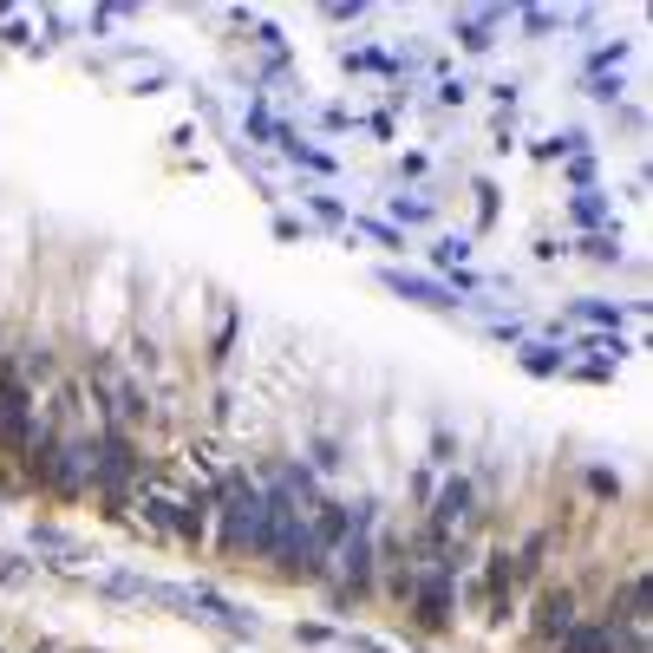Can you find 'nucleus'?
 <instances>
[{"label":"nucleus","mask_w":653,"mask_h":653,"mask_svg":"<svg viewBox=\"0 0 653 653\" xmlns=\"http://www.w3.org/2000/svg\"><path fill=\"white\" fill-rule=\"evenodd\" d=\"M138 484H151V471H145V452H138V438L125 432V425H105L99 438H92V491L111 503V516L131 503Z\"/></svg>","instance_id":"2"},{"label":"nucleus","mask_w":653,"mask_h":653,"mask_svg":"<svg viewBox=\"0 0 653 653\" xmlns=\"http://www.w3.org/2000/svg\"><path fill=\"white\" fill-rule=\"evenodd\" d=\"M432 216H438L432 197H393V222H399V229H418V222H432Z\"/></svg>","instance_id":"18"},{"label":"nucleus","mask_w":653,"mask_h":653,"mask_svg":"<svg viewBox=\"0 0 653 653\" xmlns=\"http://www.w3.org/2000/svg\"><path fill=\"white\" fill-rule=\"evenodd\" d=\"M568 216H575V229H588V236H602L607 222H614V209H607L595 190H575V202H568Z\"/></svg>","instance_id":"13"},{"label":"nucleus","mask_w":653,"mask_h":653,"mask_svg":"<svg viewBox=\"0 0 653 653\" xmlns=\"http://www.w3.org/2000/svg\"><path fill=\"white\" fill-rule=\"evenodd\" d=\"M523 33H536V40H543V33H555V13H543V7H523Z\"/></svg>","instance_id":"29"},{"label":"nucleus","mask_w":653,"mask_h":653,"mask_svg":"<svg viewBox=\"0 0 653 653\" xmlns=\"http://www.w3.org/2000/svg\"><path fill=\"white\" fill-rule=\"evenodd\" d=\"M582 151H588V131H555V138L536 145V157H582Z\"/></svg>","instance_id":"20"},{"label":"nucleus","mask_w":653,"mask_h":653,"mask_svg":"<svg viewBox=\"0 0 653 653\" xmlns=\"http://www.w3.org/2000/svg\"><path fill=\"white\" fill-rule=\"evenodd\" d=\"M170 536H177V543H190V550L209 543V491H190V497L170 503Z\"/></svg>","instance_id":"9"},{"label":"nucleus","mask_w":653,"mask_h":653,"mask_svg":"<svg viewBox=\"0 0 653 653\" xmlns=\"http://www.w3.org/2000/svg\"><path fill=\"white\" fill-rule=\"evenodd\" d=\"M452 33H457V47L464 52H491L497 47V7H484V13H457Z\"/></svg>","instance_id":"11"},{"label":"nucleus","mask_w":653,"mask_h":653,"mask_svg":"<svg viewBox=\"0 0 653 653\" xmlns=\"http://www.w3.org/2000/svg\"><path fill=\"white\" fill-rule=\"evenodd\" d=\"M307 209H314L320 222H340V216H347V209H340V202H334V197H307Z\"/></svg>","instance_id":"32"},{"label":"nucleus","mask_w":653,"mask_h":653,"mask_svg":"<svg viewBox=\"0 0 653 653\" xmlns=\"http://www.w3.org/2000/svg\"><path fill=\"white\" fill-rule=\"evenodd\" d=\"M340 653H393V647L373 641V634H340Z\"/></svg>","instance_id":"30"},{"label":"nucleus","mask_w":653,"mask_h":653,"mask_svg":"<svg viewBox=\"0 0 653 653\" xmlns=\"http://www.w3.org/2000/svg\"><path fill=\"white\" fill-rule=\"evenodd\" d=\"M588 491H595V497H621V477H614V471H588Z\"/></svg>","instance_id":"31"},{"label":"nucleus","mask_w":653,"mask_h":653,"mask_svg":"<svg viewBox=\"0 0 653 653\" xmlns=\"http://www.w3.org/2000/svg\"><path fill=\"white\" fill-rule=\"evenodd\" d=\"M568 314H575L582 327H595V334H614V327H621V307L614 301H575Z\"/></svg>","instance_id":"16"},{"label":"nucleus","mask_w":653,"mask_h":653,"mask_svg":"<svg viewBox=\"0 0 653 653\" xmlns=\"http://www.w3.org/2000/svg\"><path fill=\"white\" fill-rule=\"evenodd\" d=\"M40 575V562H27V555H0V588H27Z\"/></svg>","instance_id":"21"},{"label":"nucleus","mask_w":653,"mask_h":653,"mask_svg":"<svg viewBox=\"0 0 653 653\" xmlns=\"http://www.w3.org/2000/svg\"><path fill=\"white\" fill-rule=\"evenodd\" d=\"M353 72H399V59H386V52H340Z\"/></svg>","instance_id":"26"},{"label":"nucleus","mask_w":653,"mask_h":653,"mask_svg":"<svg viewBox=\"0 0 653 653\" xmlns=\"http://www.w3.org/2000/svg\"><path fill=\"white\" fill-rule=\"evenodd\" d=\"M516 366H523L530 379H562V373H568V347H555V340H523V347H516Z\"/></svg>","instance_id":"10"},{"label":"nucleus","mask_w":653,"mask_h":653,"mask_svg":"<svg viewBox=\"0 0 653 653\" xmlns=\"http://www.w3.org/2000/svg\"><path fill=\"white\" fill-rule=\"evenodd\" d=\"M295 641H301V647H340V627H327V621H295Z\"/></svg>","instance_id":"24"},{"label":"nucleus","mask_w":653,"mask_h":653,"mask_svg":"<svg viewBox=\"0 0 653 653\" xmlns=\"http://www.w3.org/2000/svg\"><path fill=\"white\" fill-rule=\"evenodd\" d=\"M582 255H588V261H621V236H614V229H602V236H582Z\"/></svg>","instance_id":"25"},{"label":"nucleus","mask_w":653,"mask_h":653,"mask_svg":"<svg viewBox=\"0 0 653 653\" xmlns=\"http://www.w3.org/2000/svg\"><path fill=\"white\" fill-rule=\"evenodd\" d=\"M379 288H393L399 301H418V307H438V314H452V307H464L445 288V281H432V275H405V268H379Z\"/></svg>","instance_id":"6"},{"label":"nucleus","mask_w":653,"mask_h":653,"mask_svg":"<svg viewBox=\"0 0 653 653\" xmlns=\"http://www.w3.org/2000/svg\"><path fill=\"white\" fill-rule=\"evenodd\" d=\"M13 373H20L27 386H33V379H52V353L47 347H27L20 359H13Z\"/></svg>","instance_id":"22"},{"label":"nucleus","mask_w":653,"mask_h":653,"mask_svg":"<svg viewBox=\"0 0 653 653\" xmlns=\"http://www.w3.org/2000/svg\"><path fill=\"white\" fill-rule=\"evenodd\" d=\"M555 653H614V634H607V621H575L555 641Z\"/></svg>","instance_id":"12"},{"label":"nucleus","mask_w":653,"mask_h":653,"mask_svg":"<svg viewBox=\"0 0 653 653\" xmlns=\"http://www.w3.org/2000/svg\"><path fill=\"white\" fill-rule=\"evenodd\" d=\"M99 595H111V602H151V575H105L99 582Z\"/></svg>","instance_id":"14"},{"label":"nucleus","mask_w":653,"mask_h":653,"mask_svg":"<svg viewBox=\"0 0 653 653\" xmlns=\"http://www.w3.org/2000/svg\"><path fill=\"white\" fill-rule=\"evenodd\" d=\"M307 536H314V550H320V555H334L353 536V503L320 497L314 509H307Z\"/></svg>","instance_id":"8"},{"label":"nucleus","mask_w":653,"mask_h":653,"mask_svg":"<svg viewBox=\"0 0 653 653\" xmlns=\"http://www.w3.org/2000/svg\"><path fill=\"white\" fill-rule=\"evenodd\" d=\"M314 471H340V445L320 438V445H314Z\"/></svg>","instance_id":"33"},{"label":"nucleus","mask_w":653,"mask_h":653,"mask_svg":"<svg viewBox=\"0 0 653 653\" xmlns=\"http://www.w3.org/2000/svg\"><path fill=\"white\" fill-rule=\"evenodd\" d=\"M79 653H92V647H79Z\"/></svg>","instance_id":"35"},{"label":"nucleus","mask_w":653,"mask_h":653,"mask_svg":"<svg viewBox=\"0 0 653 653\" xmlns=\"http://www.w3.org/2000/svg\"><path fill=\"white\" fill-rule=\"evenodd\" d=\"M575 353H602V366H621L634 347H627L621 334H582V340H575Z\"/></svg>","instance_id":"17"},{"label":"nucleus","mask_w":653,"mask_h":653,"mask_svg":"<svg viewBox=\"0 0 653 653\" xmlns=\"http://www.w3.org/2000/svg\"><path fill=\"white\" fill-rule=\"evenodd\" d=\"M405 614L425 627V634H445L457 621V588H452V575L445 568H425L418 575V588H412V602H405Z\"/></svg>","instance_id":"4"},{"label":"nucleus","mask_w":653,"mask_h":653,"mask_svg":"<svg viewBox=\"0 0 653 653\" xmlns=\"http://www.w3.org/2000/svg\"><path fill=\"white\" fill-rule=\"evenodd\" d=\"M170 503L177 497H164V491H151V484H145V497H138V509H145V523H151L157 536H170Z\"/></svg>","instance_id":"19"},{"label":"nucleus","mask_w":653,"mask_h":653,"mask_svg":"<svg viewBox=\"0 0 653 653\" xmlns=\"http://www.w3.org/2000/svg\"><path fill=\"white\" fill-rule=\"evenodd\" d=\"M471 249H477L471 236H438V243H432V268H445V275H457V268L471 261Z\"/></svg>","instance_id":"15"},{"label":"nucleus","mask_w":653,"mask_h":653,"mask_svg":"<svg viewBox=\"0 0 653 653\" xmlns=\"http://www.w3.org/2000/svg\"><path fill=\"white\" fill-rule=\"evenodd\" d=\"M607 627H647L653 621V595H647V568H634L614 595H607Z\"/></svg>","instance_id":"5"},{"label":"nucleus","mask_w":653,"mask_h":653,"mask_svg":"<svg viewBox=\"0 0 653 653\" xmlns=\"http://www.w3.org/2000/svg\"><path fill=\"white\" fill-rule=\"evenodd\" d=\"M575 621H582V602H575V588H568V582L536 595V641H550V647H555Z\"/></svg>","instance_id":"7"},{"label":"nucleus","mask_w":653,"mask_h":653,"mask_svg":"<svg viewBox=\"0 0 653 653\" xmlns=\"http://www.w3.org/2000/svg\"><path fill=\"white\" fill-rule=\"evenodd\" d=\"M568 184H575V190H588V184H595V157H588V151L568 157Z\"/></svg>","instance_id":"28"},{"label":"nucleus","mask_w":653,"mask_h":653,"mask_svg":"<svg viewBox=\"0 0 653 653\" xmlns=\"http://www.w3.org/2000/svg\"><path fill=\"white\" fill-rule=\"evenodd\" d=\"M209 523H216V550L222 555H249L255 523H261V484L249 471H222L209 491Z\"/></svg>","instance_id":"1"},{"label":"nucleus","mask_w":653,"mask_h":653,"mask_svg":"<svg viewBox=\"0 0 653 653\" xmlns=\"http://www.w3.org/2000/svg\"><path fill=\"white\" fill-rule=\"evenodd\" d=\"M33 550H47V555H79V543H72L66 530H52V523H33Z\"/></svg>","instance_id":"23"},{"label":"nucleus","mask_w":653,"mask_h":653,"mask_svg":"<svg viewBox=\"0 0 653 653\" xmlns=\"http://www.w3.org/2000/svg\"><path fill=\"white\" fill-rule=\"evenodd\" d=\"M477 216H484V222L497 216V190H491V184H477Z\"/></svg>","instance_id":"34"},{"label":"nucleus","mask_w":653,"mask_h":653,"mask_svg":"<svg viewBox=\"0 0 653 653\" xmlns=\"http://www.w3.org/2000/svg\"><path fill=\"white\" fill-rule=\"evenodd\" d=\"M40 432V405H33V386L13 373V359H0V457H27Z\"/></svg>","instance_id":"3"},{"label":"nucleus","mask_w":653,"mask_h":653,"mask_svg":"<svg viewBox=\"0 0 653 653\" xmlns=\"http://www.w3.org/2000/svg\"><path fill=\"white\" fill-rule=\"evenodd\" d=\"M353 229H366V236H373L379 249H405V236L393 229V222H353Z\"/></svg>","instance_id":"27"}]
</instances>
